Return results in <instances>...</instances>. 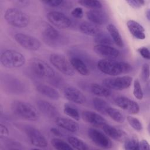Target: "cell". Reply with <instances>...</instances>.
<instances>
[{"label":"cell","mask_w":150,"mask_h":150,"mask_svg":"<svg viewBox=\"0 0 150 150\" xmlns=\"http://www.w3.org/2000/svg\"><path fill=\"white\" fill-rule=\"evenodd\" d=\"M126 2L132 8H138L144 5L145 2L144 0H127Z\"/></svg>","instance_id":"cell-38"},{"label":"cell","mask_w":150,"mask_h":150,"mask_svg":"<svg viewBox=\"0 0 150 150\" xmlns=\"http://www.w3.org/2000/svg\"><path fill=\"white\" fill-rule=\"evenodd\" d=\"M42 36L45 43L50 46L56 45L60 38V32L51 25L46 23L43 26Z\"/></svg>","instance_id":"cell-13"},{"label":"cell","mask_w":150,"mask_h":150,"mask_svg":"<svg viewBox=\"0 0 150 150\" xmlns=\"http://www.w3.org/2000/svg\"><path fill=\"white\" fill-rule=\"evenodd\" d=\"M93 50L97 54L109 59H115L120 54L117 49L110 45H96L93 47Z\"/></svg>","instance_id":"cell-16"},{"label":"cell","mask_w":150,"mask_h":150,"mask_svg":"<svg viewBox=\"0 0 150 150\" xmlns=\"http://www.w3.org/2000/svg\"><path fill=\"white\" fill-rule=\"evenodd\" d=\"M42 2L49 6L56 7L62 5L64 1L62 0H45L42 1Z\"/></svg>","instance_id":"cell-39"},{"label":"cell","mask_w":150,"mask_h":150,"mask_svg":"<svg viewBox=\"0 0 150 150\" xmlns=\"http://www.w3.org/2000/svg\"><path fill=\"white\" fill-rule=\"evenodd\" d=\"M11 109L16 115L26 120L35 121L39 118L38 110L28 102L15 100L11 104Z\"/></svg>","instance_id":"cell-2"},{"label":"cell","mask_w":150,"mask_h":150,"mask_svg":"<svg viewBox=\"0 0 150 150\" xmlns=\"http://www.w3.org/2000/svg\"><path fill=\"white\" fill-rule=\"evenodd\" d=\"M36 106L38 110L48 118L56 119L59 117V113L57 108L50 102L39 100L36 101Z\"/></svg>","instance_id":"cell-15"},{"label":"cell","mask_w":150,"mask_h":150,"mask_svg":"<svg viewBox=\"0 0 150 150\" xmlns=\"http://www.w3.org/2000/svg\"><path fill=\"white\" fill-rule=\"evenodd\" d=\"M67 141L73 149L77 150H87L89 149L87 145L83 140L77 137L70 136L68 137Z\"/></svg>","instance_id":"cell-29"},{"label":"cell","mask_w":150,"mask_h":150,"mask_svg":"<svg viewBox=\"0 0 150 150\" xmlns=\"http://www.w3.org/2000/svg\"><path fill=\"white\" fill-rule=\"evenodd\" d=\"M104 132L109 137L116 141H122L125 139L126 134L120 129L112 125L105 124L103 127Z\"/></svg>","instance_id":"cell-21"},{"label":"cell","mask_w":150,"mask_h":150,"mask_svg":"<svg viewBox=\"0 0 150 150\" xmlns=\"http://www.w3.org/2000/svg\"><path fill=\"white\" fill-rule=\"evenodd\" d=\"M86 16L90 22L98 26L105 24L108 21L107 13L101 9H90L87 12Z\"/></svg>","instance_id":"cell-18"},{"label":"cell","mask_w":150,"mask_h":150,"mask_svg":"<svg viewBox=\"0 0 150 150\" xmlns=\"http://www.w3.org/2000/svg\"><path fill=\"white\" fill-rule=\"evenodd\" d=\"M79 29L83 34L91 36H96L101 32L98 25L86 21L81 23L79 25Z\"/></svg>","instance_id":"cell-24"},{"label":"cell","mask_w":150,"mask_h":150,"mask_svg":"<svg viewBox=\"0 0 150 150\" xmlns=\"http://www.w3.org/2000/svg\"><path fill=\"white\" fill-rule=\"evenodd\" d=\"M114 103L118 107L131 114H138L140 110L139 106L137 102L127 97H117L115 98Z\"/></svg>","instance_id":"cell-12"},{"label":"cell","mask_w":150,"mask_h":150,"mask_svg":"<svg viewBox=\"0 0 150 150\" xmlns=\"http://www.w3.org/2000/svg\"><path fill=\"white\" fill-rule=\"evenodd\" d=\"M4 19L9 25L18 28H25L30 22L27 13L15 8H7L4 13Z\"/></svg>","instance_id":"cell-3"},{"label":"cell","mask_w":150,"mask_h":150,"mask_svg":"<svg viewBox=\"0 0 150 150\" xmlns=\"http://www.w3.org/2000/svg\"><path fill=\"white\" fill-rule=\"evenodd\" d=\"M91 93L100 97H107L111 95V90L104 85L98 83H93L90 86Z\"/></svg>","instance_id":"cell-26"},{"label":"cell","mask_w":150,"mask_h":150,"mask_svg":"<svg viewBox=\"0 0 150 150\" xmlns=\"http://www.w3.org/2000/svg\"><path fill=\"white\" fill-rule=\"evenodd\" d=\"M81 117L84 121L95 126L103 127L107 124V120L101 115L93 111H83Z\"/></svg>","instance_id":"cell-17"},{"label":"cell","mask_w":150,"mask_h":150,"mask_svg":"<svg viewBox=\"0 0 150 150\" xmlns=\"http://www.w3.org/2000/svg\"><path fill=\"white\" fill-rule=\"evenodd\" d=\"M64 97L69 101L77 104L82 105L86 103V97L83 93L77 88L67 86L63 90Z\"/></svg>","instance_id":"cell-14"},{"label":"cell","mask_w":150,"mask_h":150,"mask_svg":"<svg viewBox=\"0 0 150 150\" xmlns=\"http://www.w3.org/2000/svg\"><path fill=\"white\" fill-rule=\"evenodd\" d=\"M78 3L90 9H99L102 8V4L99 1L96 0H80Z\"/></svg>","instance_id":"cell-33"},{"label":"cell","mask_w":150,"mask_h":150,"mask_svg":"<svg viewBox=\"0 0 150 150\" xmlns=\"http://www.w3.org/2000/svg\"><path fill=\"white\" fill-rule=\"evenodd\" d=\"M51 144L53 147L58 150H73V148L69 144L63 140L58 138H53L51 139Z\"/></svg>","instance_id":"cell-30"},{"label":"cell","mask_w":150,"mask_h":150,"mask_svg":"<svg viewBox=\"0 0 150 150\" xmlns=\"http://www.w3.org/2000/svg\"><path fill=\"white\" fill-rule=\"evenodd\" d=\"M93 107L98 111L102 114H106V111L111 105L105 100L98 97H96L92 101Z\"/></svg>","instance_id":"cell-27"},{"label":"cell","mask_w":150,"mask_h":150,"mask_svg":"<svg viewBox=\"0 0 150 150\" xmlns=\"http://www.w3.org/2000/svg\"><path fill=\"white\" fill-rule=\"evenodd\" d=\"M150 149L149 144L146 139H142L139 142L138 149L141 150H149Z\"/></svg>","instance_id":"cell-43"},{"label":"cell","mask_w":150,"mask_h":150,"mask_svg":"<svg viewBox=\"0 0 150 150\" xmlns=\"http://www.w3.org/2000/svg\"><path fill=\"white\" fill-rule=\"evenodd\" d=\"M50 131L51 132H52L53 134L59 136V137H63V133L60 131L59 129L56 128H52L50 129Z\"/></svg>","instance_id":"cell-44"},{"label":"cell","mask_w":150,"mask_h":150,"mask_svg":"<svg viewBox=\"0 0 150 150\" xmlns=\"http://www.w3.org/2000/svg\"><path fill=\"white\" fill-rule=\"evenodd\" d=\"M36 89L38 92L51 100H57L60 97L59 92L52 86L40 84L36 86Z\"/></svg>","instance_id":"cell-22"},{"label":"cell","mask_w":150,"mask_h":150,"mask_svg":"<svg viewBox=\"0 0 150 150\" xmlns=\"http://www.w3.org/2000/svg\"><path fill=\"white\" fill-rule=\"evenodd\" d=\"M139 140L135 137H132L126 139L124 141V148L127 150H136L138 149Z\"/></svg>","instance_id":"cell-34"},{"label":"cell","mask_w":150,"mask_h":150,"mask_svg":"<svg viewBox=\"0 0 150 150\" xmlns=\"http://www.w3.org/2000/svg\"><path fill=\"white\" fill-rule=\"evenodd\" d=\"M97 68L104 74L111 76H117L120 74L131 72L132 67L130 64L125 62H119L112 59H104L97 62Z\"/></svg>","instance_id":"cell-1"},{"label":"cell","mask_w":150,"mask_h":150,"mask_svg":"<svg viewBox=\"0 0 150 150\" xmlns=\"http://www.w3.org/2000/svg\"><path fill=\"white\" fill-rule=\"evenodd\" d=\"M127 28L131 34L136 39L143 40L145 38V30L144 27L134 20H128L127 22Z\"/></svg>","instance_id":"cell-20"},{"label":"cell","mask_w":150,"mask_h":150,"mask_svg":"<svg viewBox=\"0 0 150 150\" xmlns=\"http://www.w3.org/2000/svg\"><path fill=\"white\" fill-rule=\"evenodd\" d=\"M107 29L110 34V36L112 39L113 42H114L115 45L118 47H124L123 40L122 39V36L118 29L116 28V26L112 23H110L107 25Z\"/></svg>","instance_id":"cell-25"},{"label":"cell","mask_w":150,"mask_h":150,"mask_svg":"<svg viewBox=\"0 0 150 150\" xmlns=\"http://www.w3.org/2000/svg\"><path fill=\"white\" fill-rule=\"evenodd\" d=\"M87 135L91 141L100 148L110 149L112 146V144L110 138L105 133L96 128H89L87 131Z\"/></svg>","instance_id":"cell-9"},{"label":"cell","mask_w":150,"mask_h":150,"mask_svg":"<svg viewBox=\"0 0 150 150\" xmlns=\"http://www.w3.org/2000/svg\"><path fill=\"white\" fill-rule=\"evenodd\" d=\"M0 61L4 67L15 69L23 66L25 64L26 59L21 52L13 49H7L2 53Z\"/></svg>","instance_id":"cell-4"},{"label":"cell","mask_w":150,"mask_h":150,"mask_svg":"<svg viewBox=\"0 0 150 150\" xmlns=\"http://www.w3.org/2000/svg\"><path fill=\"white\" fill-rule=\"evenodd\" d=\"M94 41L97 45H111L113 43V41L111 36L107 33L102 32L101 31L95 36Z\"/></svg>","instance_id":"cell-31"},{"label":"cell","mask_w":150,"mask_h":150,"mask_svg":"<svg viewBox=\"0 0 150 150\" xmlns=\"http://www.w3.org/2000/svg\"><path fill=\"white\" fill-rule=\"evenodd\" d=\"M71 14L74 18L80 19V18H81L83 16L84 12H83V9L81 8L76 7L71 11Z\"/></svg>","instance_id":"cell-41"},{"label":"cell","mask_w":150,"mask_h":150,"mask_svg":"<svg viewBox=\"0 0 150 150\" xmlns=\"http://www.w3.org/2000/svg\"><path fill=\"white\" fill-rule=\"evenodd\" d=\"M30 66L33 73L39 77L52 80L56 77L54 69L43 60L34 57L30 60Z\"/></svg>","instance_id":"cell-5"},{"label":"cell","mask_w":150,"mask_h":150,"mask_svg":"<svg viewBox=\"0 0 150 150\" xmlns=\"http://www.w3.org/2000/svg\"><path fill=\"white\" fill-rule=\"evenodd\" d=\"M26 135L30 143L38 148H46L48 142L46 137L38 129L33 127H28L25 130Z\"/></svg>","instance_id":"cell-11"},{"label":"cell","mask_w":150,"mask_h":150,"mask_svg":"<svg viewBox=\"0 0 150 150\" xmlns=\"http://www.w3.org/2000/svg\"><path fill=\"white\" fill-rule=\"evenodd\" d=\"M70 62L74 69L82 76H87L90 73L88 67L85 62L77 56H72L70 59Z\"/></svg>","instance_id":"cell-23"},{"label":"cell","mask_w":150,"mask_h":150,"mask_svg":"<svg viewBox=\"0 0 150 150\" xmlns=\"http://www.w3.org/2000/svg\"><path fill=\"white\" fill-rule=\"evenodd\" d=\"M14 39L21 46L28 50L36 51L41 46L38 39L26 33H17L14 35Z\"/></svg>","instance_id":"cell-8"},{"label":"cell","mask_w":150,"mask_h":150,"mask_svg":"<svg viewBox=\"0 0 150 150\" xmlns=\"http://www.w3.org/2000/svg\"><path fill=\"white\" fill-rule=\"evenodd\" d=\"M49 61L57 70L64 75L73 76L75 74V70L70 61H68L64 56L58 53H52L49 56Z\"/></svg>","instance_id":"cell-6"},{"label":"cell","mask_w":150,"mask_h":150,"mask_svg":"<svg viewBox=\"0 0 150 150\" xmlns=\"http://www.w3.org/2000/svg\"><path fill=\"white\" fill-rule=\"evenodd\" d=\"M132 82V77L129 76H122L105 78L103 80L102 84L110 90L120 91L129 87Z\"/></svg>","instance_id":"cell-7"},{"label":"cell","mask_w":150,"mask_h":150,"mask_svg":"<svg viewBox=\"0 0 150 150\" xmlns=\"http://www.w3.org/2000/svg\"><path fill=\"white\" fill-rule=\"evenodd\" d=\"M146 17L148 21L150 20V11H149V9H148L146 12Z\"/></svg>","instance_id":"cell-45"},{"label":"cell","mask_w":150,"mask_h":150,"mask_svg":"<svg viewBox=\"0 0 150 150\" xmlns=\"http://www.w3.org/2000/svg\"><path fill=\"white\" fill-rule=\"evenodd\" d=\"M9 136V130L8 128L2 124H0V137L1 138H6Z\"/></svg>","instance_id":"cell-42"},{"label":"cell","mask_w":150,"mask_h":150,"mask_svg":"<svg viewBox=\"0 0 150 150\" xmlns=\"http://www.w3.org/2000/svg\"><path fill=\"white\" fill-rule=\"evenodd\" d=\"M47 19L52 25L60 29L69 28L71 21L64 13L59 11H50L47 14Z\"/></svg>","instance_id":"cell-10"},{"label":"cell","mask_w":150,"mask_h":150,"mask_svg":"<svg viewBox=\"0 0 150 150\" xmlns=\"http://www.w3.org/2000/svg\"><path fill=\"white\" fill-rule=\"evenodd\" d=\"M106 115H108L112 120L118 123H122L125 121V117L123 114L118 109L109 107L106 111Z\"/></svg>","instance_id":"cell-28"},{"label":"cell","mask_w":150,"mask_h":150,"mask_svg":"<svg viewBox=\"0 0 150 150\" xmlns=\"http://www.w3.org/2000/svg\"><path fill=\"white\" fill-rule=\"evenodd\" d=\"M133 94L138 100H142L144 97V93L141 86V83L138 79H135L133 85Z\"/></svg>","instance_id":"cell-35"},{"label":"cell","mask_w":150,"mask_h":150,"mask_svg":"<svg viewBox=\"0 0 150 150\" xmlns=\"http://www.w3.org/2000/svg\"><path fill=\"white\" fill-rule=\"evenodd\" d=\"M64 113L76 121L80 120V114L76 108L70 104H64L63 108Z\"/></svg>","instance_id":"cell-32"},{"label":"cell","mask_w":150,"mask_h":150,"mask_svg":"<svg viewBox=\"0 0 150 150\" xmlns=\"http://www.w3.org/2000/svg\"><path fill=\"white\" fill-rule=\"evenodd\" d=\"M138 52L143 58L147 60H149L150 53L148 48L146 47H141L138 49Z\"/></svg>","instance_id":"cell-40"},{"label":"cell","mask_w":150,"mask_h":150,"mask_svg":"<svg viewBox=\"0 0 150 150\" xmlns=\"http://www.w3.org/2000/svg\"><path fill=\"white\" fill-rule=\"evenodd\" d=\"M141 75L142 77L145 81L148 80L149 79V65L147 63L142 64L141 67Z\"/></svg>","instance_id":"cell-37"},{"label":"cell","mask_w":150,"mask_h":150,"mask_svg":"<svg viewBox=\"0 0 150 150\" xmlns=\"http://www.w3.org/2000/svg\"><path fill=\"white\" fill-rule=\"evenodd\" d=\"M56 124L60 128L70 132H77L79 131V124L72 119L63 117H57L55 120Z\"/></svg>","instance_id":"cell-19"},{"label":"cell","mask_w":150,"mask_h":150,"mask_svg":"<svg viewBox=\"0 0 150 150\" xmlns=\"http://www.w3.org/2000/svg\"><path fill=\"white\" fill-rule=\"evenodd\" d=\"M127 120L130 126L135 131L139 132L142 129V124L138 118L132 116H127Z\"/></svg>","instance_id":"cell-36"}]
</instances>
